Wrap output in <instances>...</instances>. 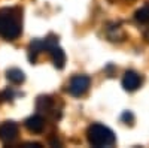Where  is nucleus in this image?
I'll return each instance as SVG.
<instances>
[{
	"label": "nucleus",
	"mask_w": 149,
	"mask_h": 148,
	"mask_svg": "<svg viewBox=\"0 0 149 148\" xmlns=\"http://www.w3.org/2000/svg\"><path fill=\"white\" fill-rule=\"evenodd\" d=\"M21 20L15 9L0 11V36L6 41H14L21 34Z\"/></svg>",
	"instance_id": "obj_1"
},
{
	"label": "nucleus",
	"mask_w": 149,
	"mask_h": 148,
	"mask_svg": "<svg viewBox=\"0 0 149 148\" xmlns=\"http://www.w3.org/2000/svg\"><path fill=\"white\" fill-rule=\"evenodd\" d=\"M86 138H88V142L93 147H97V148L112 147L116 142L115 133L107 126L100 124V123H94V124H91L88 127V130H86Z\"/></svg>",
	"instance_id": "obj_2"
},
{
	"label": "nucleus",
	"mask_w": 149,
	"mask_h": 148,
	"mask_svg": "<svg viewBox=\"0 0 149 148\" xmlns=\"http://www.w3.org/2000/svg\"><path fill=\"white\" fill-rule=\"evenodd\" d=\"M90 84H91V79L90 76L86 75H74L72 79H70V84H69V93L74 97H79L82 94H85L90 88Z\"/></svg>",
	"instance_id": "obj_3"
},
{
	"label": "nucleus",
	"mask_w": 149,
	"mask_h": 148,
	"mask_svg": "<svg viewBox=\"0 0 149 148\" xmlns=\"http://www.w3.org/2000/svg\"><path fill=\"white\" fill-rule=\"evenodd\" d=\"M18 136V124L14 121H3L0 124V141L9 144Z\"/></svg>",
	"instance_id": "obj_4"
},
{
	"label": "nucleus",
	"mask_w": 149,
	"mask_h": 148,
	"mask_svg": "<svg viewBox=\"0 0 149 148\" xmlns=\"http://www.w3.org/2000/svg\"><path fill=\"white\" fill-rule=\"evenodd\" d=\"M142 84V78L139 73H136L134 70H127L125 75L122 78V87L127 91H136Z\"/></svg>",
	"instance_id": "obj_5"
},
{
	"label": "nucleus",
	"mask_w": 149,
	"mask_h": 148,
	"mask_svg": "<svg viewBox=\"0 0 149 148\" xmlns=\"http://www.w3.org/2000/svg\"><path fill=\"white\" fill-rule=\"evenodd\" d=\"M26 127L30 130V132H33V133H40L42 130H43V127H45V120L40 117V115H31V117H29L27 120H26Z\"/></svg>",
	"instance_id": "obj_6"
},
{
	"label": "nucleus",
	"mask_w": 149,
	"mask_h": 148,
	"mask_svg": "<svg viewBox=\"0 0 149 148\" xmlns=\"http://www.w3.org/2000/svg\"><path fill=\"white\" fill-rule=\"evenodd\" d=\"M42 51H45V45H43V39H33L29 45V60L31 63H34L37 55Z\"/></svg>",
	"instance_id": "obj_7"
},
{
	"label": "nucleus",
	"mask_w": 149,
	"mask_h": 148,
	"mask_svg": "<svg viewBox=\"0 0 149 148\" xmlns=\"http://www.w3.org/2000/svg\"><path fill=\"white\" fill-rule=\"evenodd\" d=\"M49 54H51L52 57V63L57 69H63L64 65H66V54L63 51V48H60L58 45L54 46L51 51H49Z\"/></svg>",
	"instance_id": "obj_8"
},
{
	"label": "nucleus",
	"mask_w": 149,
	"mask_h": 148,
	"mask_svg": "<svg viewBox=\"0 0 149 148\" xmlns=\"http://www.w3.org/2000/svg\"><path fill=\"white\" fill-rule=\"evenodd\" d=\"M6 78L12 82V84H21L24 82V79H26V75H24V72L18 67H12L6 72Z\"/></svg>",
	"instance_id": "obj_9"
},
{
	"label": "nucleus",
	"mask_w": 149,
	"mask_h": 148,
	"mask_svg": "<svg viewBox=\"0 0 149 148\" xmlns=\"http://www.w3.org/2000/svg\"><path fill=\"white\" fill-rule=\"evenodd\" d=\"M134 18L137 20L139 22H143V24L149 22V5H145V6H142L140 9L136 11Z\"/></svg>",
	"instance_id": "obj_10"
},
{
	"label": "nucleus",
	"mask_w": 149,
	"mask_h": 148,
	"mask_svg": "<svg viewBox=\"0 0 149 148\" xmlns=\"http://www.w3.org/2000/svg\"><path fill=\"white\" fill-rule=\"evenodd\" d=\"M37 109L39 111H49L52 106V99L49 96H40L37 99V103H36Z\"/></svg>",
	"instance_id": "obj_11"
},
{
	"label": "nucleus",
	"mask_w": 149,
	"mask_h": 148,
	"mask_svg": "<svg viewBox=\"0 0 149 148\" xmlns=\"http://www.w3.org/2000/svg\"><path fill=\"white\" fill-rule=\"evenodd\" d=\"M43 45H45V49H46V51H51L54 46L58 45V38H57V36H54V34H49L48 38L43 39Z\"/></svg>",
	"instance_id": "obj_12"
}]
</instances>
